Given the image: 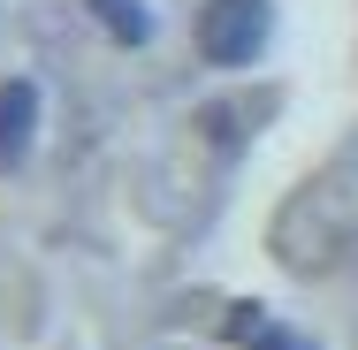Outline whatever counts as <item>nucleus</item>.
Here are the masks:
<instances>
[{
  "label": "nucleus",
  "instance_id": "obj_2",
  "mask_svg": "<svg viewBox=\"0 0 358 350\" xmlns=\"http://www.w3.org/2000/svg\"><path fill=\"white\" fill-rule=\"evenodd\" d=\"M31 130H38V92L15 76V84H0V168H15L31 152Z\"/></svg>",
  "mask_w": 358,
  "mask_h": 350
},
{
  "label": "nucleus",
  "instance_id": "obj_1",
  "mask_svg": "<svg viewBox=\"0 0 358 350\" xmlns=\"http://www.w3.org/2000/svg\"><path fill=\"white\" fill-rule=\"evenodd\" d=\"M267 46V0H206L199 8V54L214 69H244Z\"/></svg>",
  "mask_w": 358,
  "mask_h": 350
},
{
  "label": "nucleus",
  "instance_id": "obj_4",
  "mask_svg": "<svg viewBox=\"0 0 358 350\" xmlns=\"http://www.w3.org/2000/svg\"><path fill=\"white\" fill-rule=\"evenodd\" d=\"M259 350H305L297 335H259Z\"/></svg>",
  "mask_w": 358,
  "mask_h": 350
},
{
  "label": "nucleus",
  "instance_id": "obj_3",
  "mask_svg": "<svg viewBox=\"0 0 358 350\" xmlns=\"http://www.w3.org/2000/svg\"><path fill=\"white\" fill-rule=\"evenodd\" d=\"M99 23H107L115 38H130V46H138L145 31H152V15H145L138 0H99Z\"/></svg>",
  "mask_w": 358,
  "mask_h": 350
}]
</instances>
